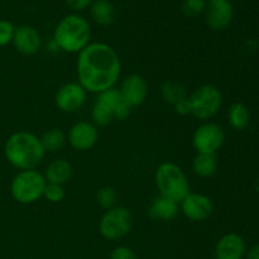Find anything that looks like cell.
Returning a JSON list of instances; mask_svg holds the SVG:
<instances>
[{
    "instance_id": "obj_1",
    "label": "cell",
    "mask_w": 259,
    "mask_h": 259,
    "mask_svg": "<svg viewBox=\"0 0 259 259\" xmlns=\"http://www.w3.org/2000/svg\"><path fill=\"white\" fill-rule=\"evenodd\" d=\"M77 82L86 93L100 94L115 88L121 72V62L111 46L89 43L77 57Z\"/></svg>"
},
{
    "instance_id": "obj_2",
    "label": "cell",
    "mask_w": 259,
    "mask_h": 259,
    "mask_svg": "<svg viewBox=\"0 0 259 259\" xmlns=\"http://www.w3.org/2000/svg\"><path fill=\"white\" fill-rule=\"evenodd\" d=\"M4 156L8 163L19 171L35 169L46 156L40 138L27 131L10 134L4 144Z\"/></svg>"
},
{
    "instance_id": "obj_3",
    "label": "cell",
    "mask_w": 259,
    "mask_h": 259,
    "mask_svg": "<svg viewBox=\"0 0 259 259\" xmlns=\"http://www.w3.org/2000/svg\"><path fill=\"white\" fill-rule=\"evenodd\" d=\"M91 27L88 19L78 14H68L58 22L53 32V42L58 50L80 53L90 43Z\"/></svg>"
},
{
    "instance_id": "obj_4",
    "label": "cell",
    "mask_w": 259,
    "mask_h": 259,
    "mask_svg": "<svg viewBox=\"0 0 259 259\" xmlns=\"http://www.w3.org/2000/svg\"><path fill=\"white\" fill-rule=\"evenodd\" d=\"M154 182L161 196L168 197L177 204L191 192L186 174L174 162H163L157 167Z\"/></svg>"
},
{
    "instance_id": "obj_5",
    "label": "cell",
    "mask_w": 259,
    "mask_h": 259,
    "mask_svg": "<svg viewBox=\"0 0 259 259\" xmlns=\"http://www.w3.org/2000/svg\"><path fill=\"white\" fill-rule=\"evenodd\" d=\"M47 181L45 176L37 171V168L19 171L13 177L10 184V194L13 199L19 204H34L40 197H43Z\"/></svg>"
},
{
    "instance_id": "obj_6",
    "label": "cell",
    "mask_w": 259,
    "mask_h": 259,
    "mask_svg": "<svg viewBox=\"0 0 259 259\" xmlns=\"http://www.w3.org/2000/svg\"><path fill=\"white\" fill-rule=\"evenodd\" d=\"M223 105L222 91L214 85H202L189 96L190 114L200 120H209Z\"/></svg>"
},
{
    "instance_id": "obj_7",
    "label": "cell",
    "mask_w": 259,
    "mask_h": 259,
    "mask_svg": "<svg viewBox=\"0 0 259 259\" xmlns=\"http://www.w3.org/2000/svg\"><path fill=\"white\" fill-rule=\"evenodd\" d=\"M133 217L129 209L114 206L106 210L99 220V233L106 240H119L131 233Z\"/></svg>"
},
{
    "instance_id": "obj_8",
    "label": "cell",
    "mask_w": 259,
    "mask_h": 259,
    "mask_svg": "<svg viewBox=\"0 0 259 259\" xmlns=\"http://www.w3.org/2000/svg\"><path fill=\"white\" fill-rule=\"evenodd\" d=\"M225 141V133L217 123H202L192 134V147L196 153H214L219 151Z\"/></svg>"
},
{
    "instance_id": "obj_9",
    "label": "cell",
    "mask_w": 259,
    "mask_h": 259,
    "mask_svg": "<svg viewBox=\"0 0 259 259\" xmlns=\"http://www.w3.org/2000/svg\"><path fill=\"white\" fill-rule=\"evenodd\" d=\"M86 95L88 93L78 82L65 83L58 89L57 94H56V106L62 113H76L85 105Z\"/></svg>"
},
{
    "instance_id": "obj_10",
    "label": "cell",
    "mask_w": 259,
    "mask_h": 259,
    "mask_svg": "<svg viewBox=\"0 0 259 259\" xmlns=\"http://www.w3.org/2000/svg\"><path fill=\"white\" fill-rule=\"evenodd\" d=\"M180 210L190 222L199 223L211 217V214L214 212V204L206 195L190 192L180 202Z\"/></svg>"
},
{
    "instance_id": "obj_11",
    "label": "cell",
    "mask_w": 259,
    "mask_h": 259,
    "mask_svg": "<svg viewBox=\"0 0 259 259\" xmlns=\"http://www.w3.org/2000/svg\"><path fill=\"white\" fill-rule=\"evenodd\" d=\"M204 15L210 29L224 30L232 23L234 9L229 0H207Z\"/></svg>"
},
{
    "instance_id": "obj_12",
    "label": "cell",
    "mask_w": 259,
    "mask_h": 259,
    "mask_svg": "<svg viewBox=\"0 0 259 259\" xmlns=\"http://www.w3.org/2000/svg\"><path fill=\"white\" fill-rule=\"evenodd\" d=\"M99 141V131L90 121H77L70 128L67 142L73 149L80 152L90 151Z\"/></svg>"
},
{
    "instance_id": "obj_13",
    "label": "cell",
    "mask_w": 259,
    "mask_h": 259,
    "mask_svg": "<svg viewBox=\"0 0 259 259\" xmlns=\"http://www.w3.org/2000/svg\"><path fill=\"white\" fill-rule=\"evenodd\" d=\"M119 91L123 100L131 108H136L146 101L148 96V83L144 80L143 76L138 73H132L121 81Z\"/></svg>"
},
{
    "instance_id": "obj_14",
    "label": "cell",
    "mask_w": 259,
    "mask_h": 259,
    "mask_svg": "<svg viewBox=\"0 0 259 259\" xmlns=\"http://www.w3.org/2000/svg\"><path fill=\"white\" fill-rule=\"evenodd\" d=\"M12 43L20 55L33 56L42 48V37L34 27L24 24L15 28Z\"/></svg>"
},
{
    "instance_id": "obj_15",
    "label": "cell",
    "mask_w": 259,
    "mask_h": 259,
    "mask_svg": "<svg viewBox=\"0 0 259 259\" xmlns=\"http://www.w3.org/2000/svg\"><path fill=\"white\" fill-rule=\"evenodd\" d=\"M215 259H243L245 243L237 233H228L218 240L214 250Z\"/></svg>"
},
{
    "instance_id": "obj_16",
    "label": "cell",
    "mask_w": 259,
    "mask_h": 259,
    "mask_svg": "<svg viewBox=\"0 0 259 259\" xmlns=\"http://www.w3.org/2000/svg\"><path fill=\"white\" fill-rule=\"evenodd\" d=\"M180 212V204L174 200L158 195L151 201L148 206V217L158 222H169Z\"/></svg>"
},
{
    "instance_id": "obj_17",
    "label": "cell",
    "mask_w": 259,
    "mask_h": 259,
    "mask_svg": "<svg viewBox=\"0 0 259 259\" xmlns=\"http://www.w3.org/2000/svg\"><path fill=\"white\" fill-rule=\"evenodd\" d=\"M43 176H45L47 184L62 185L63 186L66 182L70 181L71 176H72V166L70 162L63 158L55 159L46 167Z\"/></svg>"
},
{
    "instance_id": "obj_18",
    "label": "cell",
    "mask_w": 259,
    "mask_h": 259,
    "mask_svg": "<svg viewBox=\"0 0 259 259\" xmlns=\"http://www.w3.org/2000/svg\"><path fill=\"white\" fill-rule=\"evenodd\" d=\"M90 15L96 24L108 27L115 19V8L109 0H95L90 5Z\"/></svg>"
},
{
    "instance_id": "obj_19",
    "label": "cell",
    "mask_w": 259,
    "mask_h": 259,
    "mask_svg": "<svg viewBox=\"0 0 259 259\" xmlns=\"http://www.w3.org/2000/svg\"><path fill=\"white\" fill-rule=\"evenodd\" d=\"M192 171L201 179H209L218 171V157L214 153H196L192 161Z\"/></svg>"
},
{
    "instance_id": "obj_20",
    "label": "cell",
    "mask_w": 259,
    "mask_h": 259,
    "mask_svg": "<svg viewBox=\"0 0 259 259\" xmlns=\"http://www.w3.org/2000/svg\"><path fill=\"white\" fill-rule=\"evenodd\" d=\"M161 94L162 98L166 103L171 104L175 106L176 104L186 100L189 98L187 95L186 86L177 80H167L161 85Z\"/></svg>"
},
{
    "instance_id": "obj_21",
    "label": "cell",
    "mask_w": 259,
    "mask_h": 259,
    "mask_svg": "<svg viewBox=\"0 0 259 259\" xmlns=\"http://www.w3.org/2000/svg\"><path fill=\"white\" fill-rule=\"evenodd\" d=\"M228 120L235 131H244L250 121V114L243 103H234L228 110Z\"/></svg>"
},
{
    "instance_id": "obj_22",
    "label": "cell",
    "mask_w": 259,
    "mask_h": 259,
    "mask_svg": "<svg viewBox=\"0 0 259 259\" xmlns=\"http://www.w3.org/2000/svg\"><path fill=\"white\" fill-rule=\"evenodd\" d=\"M40 143H42L46 153L47 152L55 153L65 147V144L67 143V136L58 128L48 129L40 137Z\"/></svg>"
},
{
    "instance_id": "obj_23",
    "label": "cell",
    "mask_w": 259,
    "mask_h": 259,
    "mask_svg": "<svg viewBox=\"0 0 259 259\" xmlns=\"http://www.w3.org/2000/svg\"><path fill=\"white\" fill-rule=\"evenodd\" d=\"M91 119H93L95 125L106 126L113 123L114 113L108 106L95 100L93 108H91Z\"/></svg>"
},
{
    "instance_id": "obj_24",
    "label": "cell",
    "mask_w": 259,
    "mask_h": 259,
    "mask_svg": "<svg viewBox=\"0 0 259 259\" xmlns=\"http://www.w3.org/2000/svg\"><path fill=\"white\" fill-rule=\"evenodd\" d=\"M116 200H118L116 190L110 186L101 187L96 192V202H98L99 206H101L105 210H109L115 206Z\"/></svg>"
},
{
    "instance_id": "obj_25",
    "label": "cell",
    "mask_w": 259,
    "mask_h": 259,
    "mask_svg": "<svg viewBox=\"0 0 259 259\" xmlns=\"http://www.w3.org/2000/svg\"><path fill=\"white\" fill-rule=\"evenodd\" d=\"M206 0H184L182 2V12L186 17L195 18L204 14Z\"/></svg>"
},
{
    "instance_id": "obj_26",
    "label": "cell",
    "mask_w": 259,
    "mask_h": 259,
    "mask_svg": "<svg viewBox=\"0 0 259 259\" xmlns=\"http://www.w3.org/2000/svg\"><path fill=\"white\" fill-rule=\"evenodd\" d=\"M43 197L52 204H58V202L63 201V199L66 197L65 187L62 185L47 184L45 192H43Z\"/></svg>"
},
{
    "instance_id": "obj_27",
    "label": "cell",
    "mask_w": 259,
    "mask_h": 259,
    "mask_svg": "<svg viewBox=\"0 0 259 259\" xmlns=\"http://www.w3.org/2000/svg\"><path fill=\"white\" fill-rule=\"evenodd\" d=\"M15 27L12 22L0 19V47H5L13 42Z\"/></svg>"
},
{
    "instance_id": "obj_28",
    "label": "cell",
    "mask_w": 259,
    "mask_h": 259,
    "mask_svg": "<svg viewBox=\"0 0 259 259\" xmlns=\"http://www.w3.org/2000/svg\"><path fill=\"white\" fill-rule=\"evenodd\" d=\"M110 259H137L136 253L126 245H119L110 253Z\"/></svg>"
},
{
    "instance_id": "obj_29",
    "label": "cell",
    "mask_w": 259,
    "mask_h": 259,
    "mask_svg": "<svg viewBox=\"0 0 259 259\" xmlns=\"http://www.w3.org/2000/svg\"><path fill=\"white\" fill-rule=\"evenodd\" d=\"M132 113V108L125 103V101H121L118 105V108L114 111V119H118V120H125L129 118Z\"/></svg>"
},
{
    "instance_id": "obj_30",
    "label": "cell",
    "mask_w": 259,
    "mask_h": 259,
    "mask_svg": "<svg viewBox=\"0 0 259 259\" xmlns=\"http://www.w3.org/2000/svg\"><path fill=\"white\" fill-rule=\"evenodd\" d=\"M93 2L94 0H65L66 4L72 10H76V12H80V10L89 8Z\"/></svg>"
},
{
    "instance_id": "obj_31",
    "label": "cell",
    "mask_w": 259,
    "mask_h": 259,
    "mask_svg": "<svg viewBox=\"0 0 259 259\" xmlns=\"http://www.w3.org/2000/svg\"><path fill=\"white\" fill-rule=\"evenodd\" d=\"M175 108V111H176L179 115H189L190 114V106H189V98L186 99V100L181 101V103L176 104V105L174 106Z\"/></svg>"
},
{
    "instance_id": "obj_32",
    "label": "cell",
    "mask_w": 259,
    "mask_h": 259,
    "mask_svg": "<svg viewBox=\"0 0 259 259\" xmlns=\"http://www.w3.org/2000/svg\"><path fill=\"white\" fill-rule=\"evenodd\" d=\"M247 259H259V245H254L247 253Z\"/></svg>"
}]
</instances>
